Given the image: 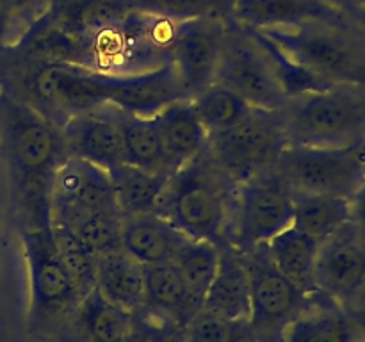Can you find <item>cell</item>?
Returning <instances> with one entry per match:
<instances>
[{
    "label": "cell",
    "mask_w": 365,
    "mask_h": 342,
    "mask_svg": "<svg viewBox=\"0 0 365 342\" xmlns=\"http://www.w3.org/2000/svg\"><path fill=\"white\" fill-rule=\"evenodd\" d=\"M59 337L64 342H134V314L91 289L78 301Z\"/></svg>",
    "instance_id": "obj_18"
},
{
    "label": "cell",
    "mask_w": 365,
    "mask_h": 342,
    "mask_svg": "<svg viewBox=\"0 0 365 342\" xmlns=\"http://www.w3.org/2000/svg\"><path fill=\"white\" fill-rule=\"evenodd\" d=\"M321 242L296 227H287L266 244L277 269L307 294L317 292L316 262Z\"/></svg>",
    "instance_id": "obj_24"
},
{
    "label": "cell",
    "mask_w": 365,
    "mask_h": 342,
    "mask_svg": "<svg viewBox=\"0 0 365 342\" xmlns=\"http://www.w3.org/2000/svg\"><path fill=\"white\" fill-rule=\"evenodd\" d=\"M227 27L228 16L175 21L168 45V61L173 64L187 98L196 96L214 82Z\"/></svg>",
    "instance_id": "obj_13"
},
{
    "label": "cell",
    "mask_w": 365,
    "mask_h": 342,
    "mask_svg": "<svg viewBox=\"0 0 365 342\" xmlns=\"http://www.w3.org/2000/svg\"><path fill=\"white\" fill-rule=\"evenodd\" d=\"M292 224V189L274 167L235 184L227 244L248 253Z\"/></svg>",
    "instance_id": "obj_6"
},
{
    "label": "cell",
    "mask_w": 365,
    "mask_h": 342,
    "mask_svg": "<svg viewBox=\"0 0 365 342\" xmlns=\"http://www.w3.org/2000/svg\"><path fill=\"white\" fill-rule=\"evenodd\" d=\"M59 2H63V0H57V4H59Z\"/></svg>",
    "instance_id": "obj_40"
},
{
    "label": "cell",
    "mask_w": 365,
    "mask_h": 342,
    "mask_svg": "<svg viewBox=\"0 0 365 342\" xmlns=\"http://www.w3.org/2000/svg\"><path fill=\"white\" fill-rule=\"evenodd\" d=\"M27 264L29 328L41 337H59L82 299L59 252L52 227L21 228Z\"/></svg>",
    "instance_id": "obj_5"
},
{
    "label": "cell",
    "mask_w": 365,
    "mask_h": 342,
    "mask_svg": "<svg viewBox=\"0 0 365 342\" xmlns=\"http://www.w3.org/2000/svg\"><path fill=\"white\" fill-rule=\"evenodd\" d=\"M185 98L173 64L166 61L148 70L113 75L109 105L139 118H155L168 105Z\"/></svg>",
    "instance_id": "obj_16"
},
{
    "label": "cell",
    "mask_w": 365,
    "mask_h": 342,
    "mask_svg": "<svg viewBox=\"0 0 365 342\" xmlns=\"http://www.w3.org/2000/svg\"><path fill=\"white\" fill-rule=\"evenodd\" d=\"M116 4L125 11H135L168 21L228 16V6L223 0H116Z\"/></svg>",
    "instance_id": "obj_32"
},
{
    "label": "cell",
    "mask_w": 365,
    "mask_h": 342,
    "mask_svg": "<svg viewBox=\"0 0 365 342\" xmlns=\"http://www.w3.org/2000/svg\"><path fill=\"white\" fill-rule=\"evenodd\" d=\"M107 173L113 185L114 200L123 217L153 212L170 178L166 173H153L130 164H118L107 170Z\"/></svg>",
    "instance_id": "obj_27"
},
{
    "label": "cell",
    "mask_w": 365,
    "mask_h": 342,
    "mask_svg": "<svg viewBox=\"0 0 365 342\" xmlns=\"http://www.w3.org/2000/svg\"><path fill=\"white\" fill-rule=\"evenodd\" d=\"M246 28L252 31V34L255 36L257 41L262 46L271 71H273L274 78L278 81L282 91L285 93L287 98H294V96L305 95V93L323 91V89L331 88V86L328 84V82H324L323 78H319L317 75H314L312 71L307 70L305 66H302V64L296 63L294 59H291L280 46L274 45V43L271 41L267 36H264L262 32L252 27Z\"/></svg>",
    "instance_id": "obj_31"
},
{
    "label": "cell",
    "mask_w": 365,
    "mask_h": 342,
    "mask_svg": "<svg viewBox=\"0 0 365 342\" xmlns=\"http://www.w3.org/2000/svg\"><path fill=\"white\" fill-rule=\"evenodd\" d=\"M166 152L168 170L173 175L207 148L209 134L198 120L191 100H178L155 116Z\"/></svg>",
    "instance_id": "obj_23"
},
{
    "label": "cell",
    "mask_w": 365,
    "mask_h": 342,
    "mask_svg": "<svg viewBox=\"0 0 365 342\" xmlns=\"http://www.w3.org/2000/svg\"><path fill=\"white\" fill-rule=\"evenodd\" d=\"M289 145L344 148L365 138V88L331 86L289 98L280 110Z\"/></svg>",
    "instance_id": "obj_4"
},
{
    "label": "cell",
    "mask_w": 365,
    "mask_h": 342,
    "mask_svg": "<svg viewBox=\"0 0 365 342\" xmlns=\"http://www.w3.org/2000/svg\"><path fill=\"white\" fill-rule=\"evenodd\" d=\"M145 342H185L184 335L180 337H163V338H152V341H145Z\"/></svg>",
    "instance_id": "obj_37"
},
{
    "label": "cell",
    "mask_w": 365,
    "mask_h": 342,
    "mask_svg": "<svg viewBox=\"0 0 365 342\" xmlns=\"http://www.w3.org/2000/svg\"><path fill=\"white\" fill-rule=\"evenodd\" d=\"M0 141L24 228H48L53 175L66 157L61 127L24 96L4 89Z\"/></svg>",
    "instance_id": "obj_1"
},
{
    "label": "cell",
    "mask_w": 365,
    "mask_h": 342,
    "mask_svg": "<svg viewBox=\"0 0 365 342\" xmlns=\"http://www.w3.org/2000/svg\"><path fill=\"white\" fill-rule=\"evenodd\" d=\"M171 262L180 271L192 309L200 312L207 291H209L214 274L217 271L220 246L209 241L187 239Z\"/></svg>",
    "instance_id": "obj_29"
},
{
    "label": "cell",
    "mask_w": 365,
    "mask_h": 342,
    "mask_svg": "<svg viewBox=\"0 0 365 342\" xmlns=\"http://www.w3.org/2000/svg\"><path fill=\"white\" fill-rule=\"evenodd\" d=\"M257 31L330 86L365 88V28L355 21L302 24Z\"/></svg>",
    "instance_id": "obj_3"
},
{
    "label": "cell",
    "mask_w": 365,
    "mask_h": 342,
    "mask_svg": "<svg viewBox=\"0 0 365 342\" xmlns=\"http://www.w3.org/2000/svg\"><path fill=\"white\" fill-rule=\"evenodd\" d=\"M287 145L280 113L253 107L234 127L209 135L207 153L228 180L241 184L274 167Z\"/></svg>",
    "instance_id": "obj_7"
},
{
    "label": "cell",
    "mask_w": 365,
    "mask_h": 342,
    "mask_svg": "<svg viewBox=\"0 0 365 342\" xmlns=\"http://www.w3.org/2000/svg\"><path fill=\"white\" fill-rule=\"evenodd\" d=\"M228 16L252 28L355 21L324 0H232Z\"/></svg>",
    "instance_id": "obj_17"
},
{
    "label": "cell",
    "mask_w": 365,
    "mask_h": 342,
    "mask_svg": "<svg viewBox=\"0 0 365 342\" xmlns=\"http://www.w3.org/2000/svg\"><path fill=\"white\" fill-rule=\"evenodd\" d=\"M187 235L157 212L125 216L120 246L143 266L171 262Z\"/></svg>",
    "instance_id": "obj_19"
},
{
    "label": "cell",
    "mask_w": 365,
    "mask_h": 342,
    "mask_svg": "<svg viewBox=\"0 0 365 342\" xmlns=\"http://www.w3.org/2000/svg\"><path fill=\"white\" fill-rule=\"evenodd\" d=\"M116 110L121 130H123L127 164L153 171V173H166L171 177L155 118H139L120 109Z\"/></svg>",
    "instance_id": "obj_28"
},
{
    "label": "cell",
    "mask_w": 365,
    "mask_h": 342,
    "mask_svg": "<svg viewBox=\"0 0 365 342\" xmlns=\"http://www.w3.org/2000/svg\"><path fill=\"white\" fill-rule=\"evenodd\" d=\"M348 223H351L348 198L292 191V227L317 242H324Z\"/></svg>",
    "instance_id": "obj_25"
},
{
    "label": "cell",
    "mask_w": 365,
    "mask_h": 342,
    "mask_svg": "<svg viewBox=\"0 0 365 342\" xmlns=\"http://www.w3.org/2000/svg\"><path fill=\"white\" fill-rule=\"evenodd\" d=\"M52 232L57 246H59L61 255H63L64 262H66L68 269H70L71 276H73L75 285H77L78 292L84 298L91 289H95L98 255L89 252L82 242H78L77 239L71 237L66 232L56 230V228H52Z\"/></svg>",
    "instance_id": "obj_34"
},
{
    "label": "cell",
    "mask_w": 365,
    "mask_h": 342,
    "mask_svg": "<svg viewBox=\"0 0 365 342\" xmlns=\"http://www.w3.org/2000/svg\"><path fill=\"white\" fill-rule=\"evenodd\" d=\"M95 289L120 309L134 314L145 305V266L121 246L98 255Z\"/></svg>",
    "instance_id": "obj_22"
},
{
    "label": "cell",
    "mask_w": 365,
    "mask_h": 342,
    "mask_svg": "<svg viewBox=\"0 0 365 342\" xmlns=\"http://www.w3.org/2000/svg\"><path fill=\"white\" fill-rule=\"evenodd\" d=\"M25 88L36 109L61 125L68 118L109 105L113 73L75 63L29 64Z\"/></svg>",
    "instance_id": "obj_8"
},
{
    "label": "cell",
    "mask_w": 365,
    "mask_h": 342,
    "mask_svg": "<svg viewBox=\"0 0 365 342\" xmlns=\"http://www.w3.org/2000/svg\"><path fill=\"white\" fill-rule=\"evenodd\" d=\"M235 184L210 159L207 148L175 171L153 212L189 239L227 244Z\"/></svg>",
    "instance_id": "obj_2"
},
{
    "label": "cell",
    "mask_w": 365,
    "mask_h": 342,
    "mask_svg": "<svg viewBox=\"0 0 365 342\" xmlns=\"http://www.w3.org/2000/svg\"><path fill=\"white\" fill-rule=\"evenodd\" d=\"M324 2L331 4L334 7L341 9L348 16H355V14H365V0H324ZM355 20V18H353Z\"/></svg>",
    "instance_id": "obj_36"
},
{
    "label": "cell",
    "mask_w": 365,
    "mask_h": 342,
    "mask_svg": "<svg viewBox=\"0 0 365 342\" xmlns=\"http://www.w3.org/2000/svg\"><path fill=\"white\" fill-rule=\"evenodd\" d=\"M185 342H259L248 321H230L200 310L185 326Z\"/></svg>",
    "instance_id": "obj_33"
},
{
    "label": "cell",
    "mask_w": 365,
    "mask_h": 342,
    "mask_svg": "<svg viewBox=\"0 0 365 342\" xmlns=\"http://www.w3.org/2000/svg\"><path fill=\"white\" fill-rule=\"evenodd\" d=\"M66 155L78 157L103 170L127 164L125 139L116 107L103 105L68 118L59 125Z\"/></svg>",
    "instance_id": "obj_15"
},
{
    "label": "cell",
    "mask_w": 365,
    "mask_h": 342,
    "mask_svg": "<svg viewBox=\"0 0 365 342\" xmlns=\"http://www.w3.org/2000/svg\"><path fill=\"white\" fill-rule=\"evenodd\" d=\"M103 216H123L114 200L107 170L66 155L56 170L50 191V227L73 232Z\"/></svg>",
    "instance_id": "obj_10"
},
{
    "label": "cell",
    "mask_w": 365,
    "mask_h": 342,
    "mask_svg": "<svg viewBox=\"0 0 365 342\" xmlns=\"http://www.w3.org/2000/svg\"><path fill=\"white\" fill-rule=\"evenodd\" d=\"M241 255L252 289L250 328L259 342H282L285 326L309 306L312 294L303 292L277 269L266 244Z\"/></svg>",
    "instance_id": "obj_12"
},
{
    "label": "cell",
    "mask_w": 365,
    "mask_h": 342,
    "mask_svg": "<svg viewBox=\"0 0 365 342\" xmlns=\"http://www.w3.org/2000/svg\"><path fill=\"white\" fill-rule=\"evenodd\" d=\"M202 310L230 321H248L252 314L250 274L242 255L228 244L220 246V264Z\"/></svg>",
    "instance_id": "obj_20"
},
{
    "label": "cell",
    "mask_w": 365,
    "mask_h": 342,
    "mask_svg": "<svg viewBox=\"0 0 365 342\" xmlns=\"http://www.w3.org/2000/svg\"><path fill=\"white\" fill-rule=\"evenodd\" d=\"M214 82L237 93L255 109L280 113L289 100L255 36L230 16Z\"/></svg>",
    "instance_id": "obj_11"
},
{
    "label": "cell",
    "mask_w": 365,
    "mask_h": 342,
    "mask_svg": "<svg viewBox=\"0 0 365 342\" xmlns=\"http://www.w3.org/2000/svg\"><path fill=\"white\" fill-rule=\"evenodd\" d=\"M360 152H362V155H364V159H365V138H364V141L360 142Z\"/></svg>",
    "instance_id": "obj_38"
},
{
    "label": "cell",
    "mask_w": 365,
    "mask_h": 342,
    "mask_svg": "<svg viewBox=\"0 0 365 342\" xmlns=\"http://www.w3.org/2000/svg\"><path fill=\"white\" fill-rule=\"evenodd\" d=\"M316 287L341 305L365 291V230L355 223L321 242L316 262Z\"/></svg>",
    "instance_id": "obj_14"
},
{
    "label": "cell",
    "mask_w": 365,
    "mask_h": 342,
    "mask_svg": "<svg viewBox=\"0 0 365 342\" xmlns=\"http://www.w3.org/2000/svg\"><path fill=\"white\" fill-rule=\"evenodd\" d=\"M189 100L209 135L234 127L253 109L237 93L217 84V82H212L209 88Z\"/></svg>",
    "instance_id": "obj_30"
},
{
    "label": "cell",
    "mask_w": 365,
    "mask_h": 342,
    "mask_svg": "<svg viewBox=\"0 0 365 342\" xmlns=\"http://www.w3.org/2000/svg\"><path fill=\"white\" fill-rule=\"evenodd\" d=\"M282 342H364V337L341 305L317 291L309 306L285 326Z\"/></svg>",
    "instance_id": "obj_21"
},
{
    "label": "cell",
    "mask_w": 365,
    "mask_h": 342,
    "mask_svg": "<svg viewBox=\"0 0 365 342\" xmlns=\"http://www.w3.org/2000/svg\"><path fill=\"white\" fill-rule=\"evenodd\" d=\"M349 207H351V223L365 230V180L349 200Z\"/></svg>",
    "instance_id": "obj_35"
},
{
    "label": "cell",
    "mask_w": 365,
    "mask_h": 342,
    "mask_svg": "<svg viewBox=\"0 0 365 342\" xmlns=\"http://www.w3.org/2000/svg\"><path fill=\"white\" fill-rule=\"evenodd\" d=\"M223 2L227 4V6H228V11H230V4H232V0H223Z\"/></svg>",
    "instance_id": "obj_39"
},
{
    "label": "cell",
    "mask_w": 365,
    "mask_h": 342,
    "mask_svg": "<svg viewBox=\"0 0 365 342\" xmlns=\"http://www.w3.org/2000/svg\"><path fill=\"white\" fill-rule=\"evenodd\" d=\"M143 306L177 321L184 328L187 326L192 316L198 314L192 309L180 271L173 262L145 266V305Z\"/></svg>",
    "instance_id": "obj_26"
},
{
    "label": "cell",
    "mask_w": 365,
    "mask_h": 342,
    "mask_svg": "<svg viewBox=\"0 0 365 342\" xmlns=\"http://www.w3.org/2000/svg\"><path fill=\"white\" fill-rule=\"evenodd\" d=\"M274 170L292 191L331 195L351 200L365 180L360 145L344 148L287 145Z\"/></svg>",
    "instance_id": "obj_9"
}]
</instances>
